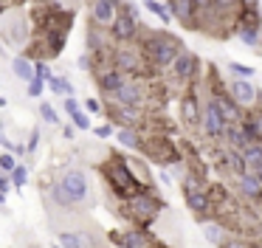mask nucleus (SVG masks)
I'll use <instances>...</instances> for the list:
<instances>
[{
    "label": "nucleus",
    "mask_w": 262,
    "mask_h": 248,
    "mask_svg": "<svg viewBox=\"0 0 262 248\" xmlns=\"http://www.w3.org/2000/svg\"><path fill=\"white\" fill-rule=\"evenodd\" d=\"M48 200L57 209H79L91 200V178L85 169H65L57 180L48 183Z\"/></svg>",
    "instance_id": "obj_1"
},
{
    "label": "nucleus",
    "mask_w": 262,
    "mask_h": 248,
    "mask_svg": "<svg viewBox=\"0 0 262 248\" xmlns=\"http://www.w3.org/2000/svg\"><path fill=\"white\" fill-rule=\"evenodd\" d=\"M102 175H104L107 186L113 189V195L119 197V200H130L133 195H138V192L152 189L147 180H138L136 169H133L130 163L124 161V155H119V152H113V155L102 163Z\"/></svg>",
    "instance_id": "obj_2"
},
{
    "label": "nucleus",
    "mask_w": 262,
    "mask_h": 248,
    "mask_svg": "<svg viewBox=\"0 0 262 248\" xmlns=\"http://www.w3.org/2000/svg\"><path fill=\"white\" fill-rule=\"evenodd\" d=\"M141 51H144V56H147L149 68L164 71V68H169L172 62H175V56L183 51V43L178 37H172V34H166V31H152V34H144Z\"/></svg>",
    "instance_id": "obj_3"
},
{
    "label": "nucleus",
    "mask_w": 262,
    "mask_h": 248,
    "mask_svg": "<svg viewBox=\"0 0 262 248\" xmlns=\"http://www.w3.org/2000/svg\"><path fill=\"white\" fill-rule=\"evenodd\" d=\"M124 209H127V214L133 217V223L149 229L152 220L158 217L161 209H164V197H155L152 189H149V192H138V195L130 197V200H124Z\"/></svg>",
    "instance_id": "obj_4"
},
{
    "label": "nucleus",
    "mask_w": 262,
    "mask_h": 248,
    "mask_svg": "<svg viewBox=\"0 0 262 248\" xmlns=\"http://www.w3.org/2000/svg\"><path fill=\"white\" fill-rule=\"evenodd\" d=\"M144 155L152 158L158 167H183V152L172 144L166 135H149L144 141Z\"/></svg>",
    "instance_id": "obj_5"
},
{
    "label": "nucleus",
    "mask_w": 262,
    "mask_h": 248,
    "mask_svg": "<svg viewBox=\"0 0 262 248\" xmlns=\"http://www.w3.org/2000/svg\"><path fill=\"white\" fill-rule=\"evenodd\" d=\"M138 31H141L138 9L133 3H121L119 17H116L113 26H110V37H113L116 43H133V39L138 37Z\"/></svg>",
    "instance_id": "obj_6"
},
{
    "label": "nucleus",
    "mask_w": 262,
    "mask_h": 248,
    "mask_svg": "<svg viewBox=\"0 0 262 248\" xmlns=\"http://www.w3.org/2000/svg\"><path fill=\"white\" fill-rule=\"evenodd\" d=\"M226 130H228V121L220 110V101H217L214 93H209L203 99V133H206V138L220 141V138H226Z\"/></svg>",
    "instance_id": "obj_7"
},
{
    "label": "nucleus",
    "mask_w": 262,
    "mask_h": 248,
    "mask_svg": "<svg viewBox=\"0 0 262 248\" xmlns=\"http://www.w3.org/2000/svg\"><path fill=\"white\" fill-rule=\"evenodd\" d=\"M183 197H186V206L203 220H209L211 214H214V209H217L209 186H183Z\"/></svg>",
    "instance_id": "obj_8"
},
{
    "label": "nucleus",
    "mask_w": 262,
    "mask_h": 248,
    "mask_svg": "<svg viewBox=\"0 0 262 248\" xmlns=\"http://www.w3.org/2000/svg\"><path fill=\"white\" fill-rule=\"evenodd\" d=\"M144 51L141 48H133V45H127V43H121L119 48H113V56H110V62H113L116 68H121V71L127 73V76H136V73H141V68H144Z\"/></svg>",
    "instance_id": "obj_9"
},
{
    "label": "nucleus",
    "mask_w": 262,
    "mask_h": 248,
    "mask_svg": "<svg viewBox=\"0 0 262 248\" xmlns=\"http://www.w3.org/2000/svg\"><path fill=\"white\" fill-rule=\"evenodd\" d=\"M127 73L121 71V68H116L113 62H107V65H99L96 68V85H99V90L104 93V99H110V96H116L121 88H124V82H127Z\"/></svg>",
    "instance_id": "obj_10"
},
{
    "label": "nucleus",
    "mask_w": 262,
    "mask_h": 248,
    "mask_svg": "<svg viewBox=\"0 0 262 248\" xmlns=\"http://www.w3.org/2000/svg\"><path fill=\"white\" fill-rule=\"evenodd\" d=\"M198 71H200V59L192 54V51H186V48H183L181 54L175 56V62L169 65L172 79H175V82H181V85L192 82V79L198 76Z\"/></svg>",
    "instance_id": "obj_11"
},
{
    "label": "nucleus",
    "mask_w": 262,
    "mask_h": 248,
    "mask_svg": "<svg viewBox=\"0 0 262 248\" xmlns=\"http://www.w3.org/2000/svg\"><path fill=\"white\" fill-rule=\"evenodd\" d=\"M3 34H6L9 45H17V48L29 45V39H31V23H29V17H26L23 11H20V14H14V17H9L6 26H3Z\"/></svg>",
    "instance_id": "obj_12"
},
{
    "label": "nucleus",
    "mask_w": 262,
    "mask_h": 248,
    "mask_svg": "<svg viewBox=\"0 0 262 248\" xmlns=\"http://www.w3.org/2000/svg\"><path fill=\"white\" fill-rule=\"evenodd\" d=\"M228 93H231L234 99L245 107V110H254V107L259 105V99H262L259 88H254L251 79H239V76H234L231 82H228Z\"/></svg>",
    "instance_id": "obj_13"
},
{
    "label": "nucleus",
    "mask_w": 262,
    "mask_h": 248,
    "mask_svg": "<svg viewBox=\"0 0 262 248\" xmlns=\"http://www.w3.org/2000/svg\"><path fill=\"white\" fill-rule=\"evenodd\" d=\"M144 96H147L144 85L133 76V79H127V82H124V88H121L119 93L110 96V101H116V105H121V107H141V110H144Z\"/></svg>",
    "instance_id": "obj_14"
},
{
    "label": "nucleus",
    "mask_w": 262,
    "mask_h": 248,
    "mask_svg": "<svg viewBox=\"0 0 262 248\" xmlns=\"http://www.w3.org/2000/svg\"><path fill=\"white\" fill-rule=\"evenodd\" d=\"M181 118L189 124V127L203 124V101H200V96H198L194 88H189L186 93L181 96Z\"/></svg>",
    "instance_id": "obj_15"
},
{
    "label": "nucleus",
    "mask_w": 262,
    "mask_h": 248,
    "mask_svg": "<svg viewBox=\"0 0 262 248\" xmlns=\"http://www.w3.org/2000/svg\"><path fill=\"white\" fill-rule=\"evenodd\" d=\"M88 3H91V20L104 26V28H110L113 20L119 17V9L124 0H88Z\"/></svg>",
    "instance_id": "obj_16"
},
{
    "label": "nucleus",
    "mask_w": 262,
    "mask_h": 248,
    "mask_svg": "<svg viewBox=\"0 0 262 248\" xmlns=\"http://www.w3.org/2000/svg\"><path fill=\"white\" fill-rule=\"evenodd\" d=\"M234 31H237L239 43H243L245 48H259V45H262V23H254V20H243V17H237V23H234Z\"/></svg>",
    "instance_id": "obj_17"
},
{
    "label": "nucleus",
    "mask_w": 262,
    "mask_h": 248,
    "mask_svg": "<svg viewBox=\"0 0 262 248\" xmlns=\"http://www.w3.org/2000/svg\"><path fill=\"white\" fill-rule=\"evenodd\" d=\"M220 167L226 169V172H231L234 178H239V175H245L251 169L248 161H245V152L237 150V147H228V144H226V150L220 152Z\"/></svg>",
    "instance_id": "obj_18"
},
{
    "label": "nucleus",
    "mask_w": 262,
    "mask_h": 248,
    "mask_svg": "<svg viewBox=\"0 0 262 248\" xmlns=\"http://www.w3.org/2000/svg\"><path fill=\"white\" fill-rule=\"evenodd\" d=\"M169 9L175 14V20H181L186 28H198L200 20V11L194 6V0H169Z\"/></svg>",
    "instance_id": "obj_19"
},
{
    "label": "nucleus",
    "mask_w": 262,
    "mask_h": 248,
    "mask_svg": "<svg viewBox=\"0 0 262 248\" xmlns=\"http://www.w3.org/2000/svg\"><path fill=\"white\" fill-rule=\"evenodd\" d=\"M214 96H217V101H220V110H223V116H226L228 124H239L245 118V113H248V110H245V107L239 105L228 90H220V93H214Z\"/></svg>",
    "instance_id": "obj_20"
},
{
    "label": "nucleus",
    "mask_w": 262,
    "mask_h": 248,
    "mask_svg": "<svg viewBox=\"0 0 262 248\" xmlns=\"http://www.w3.org/2000/svg\"><path fill=\"white\" fill-rule=\"evenodd\" d=\"M237 186H239V192H243L248 200L262 203V180H259V175H256L254 169H248L245 175H239V178H237Z\"/></svg>",
    "instance_id": "obj_21"
},
{
    "label": "nucleus",
    "mask_w": 262,
    "mask_h": 248,
    "mask_svg": "<svg viewBox=\"0 0 262 248\" xmlns=\"http://www.w3.org/2000/svg\"><path fill=\"white\" fill-rule=\"evenodd\" d=\"M57 240L65 248H96V237L88 231H59Z\"/></svg>",
    "instance_id": "obj_22"
},
{
    "label": "nucleus",
    "mask_w": 262,
    "mask_h": 248,
    "mask_svg": "<svg viewBox=\"0 0 262 248\" xmlns=\"http://www.w3.org/2000/svg\"><path fill=\"white\" fill-rule=\"evenodd\" d=\"M65 113H68L71 121H74L79 130H91V116L85 113V105H79L74 96H68V99H65Z\"/></svg>",
    "instance_id": "obj_23"
},
{
    "label": "nucleus",
    "mask_w": 262,
    "mask_h": 248,
    "mask_svg": "<svg viewBox=\"0 0 262 248\" xmlns=\"http://www.w3.org/2000/svg\"><path fill=\"white\" fill-rule=\"evenodd\" d=\"M116 141L124 150H144V138L138 133V127H116Z\"/></svg>",
    "instance_id": "obj_24"
},
{
    "label": "nucleus",
    "mask_w": 262,
    "mask_h": 248,
    "mask_svg": "<svg viewBox=\"0 0 262 248\" xmlns=\"http://www.w3.org/2000/svg\"><path fill=\"white\" fill-rule=\"evenodd\" d=\"M12 73L20 79V82L29 85L31 79L37 76V68H34V62H31L26 54H20V56H14V59H12Z\"/></svg>",
    "instance_id": "obj_25"
},
{
    "label": "nucleus",
    "mask_w": 262,
    "mask_h": 248,
    "mask_svg": "<svg viewBox=\"0 0 262 248\" xmlns=\"http://www.w3.org/2000/svg\"><path fill=\"white\" fill-rule=\"evenodd\" d=\"M200 229H203V237H206V240H209L211 245H217V248H220L223 242L228 240L226 225H223V223H217V220H206V223L200 225Z\"/></svg>",
    "instance_id": "obj_26"
},
{
    "label": "nucleus",
    "mask_w": 262,
    "mask_h": 248,
    "mask_svg": "<svg viewBox=\"0 0 262 248\" xmlns=\"http://www.w3.org/2000/svg\"><path fill=\"white\" fill-rule=\"evenodd\" d=\"M144 9L149 11V14H155L164 26H169L172 20H175V14H172V9H169V3L166 0H144Z\"/></svg>",
    "instance_id": "obj_27"
},
{
    "label": "nucleus",
    "mask_w": 262,
    "mask_h": 248,
    "mask_svg": "<svg viewBox=\"0 0 262 248\" xmlns=\"http://www.w3.org/2000/svg\"><path fill=\"white\" fill-rule=\"evenodd\" d=\"M226 144H228V147H237V150H245V147L251 144V138H248V133L243 130V124H228V130H226Z\"/></svg>",
    "instance_id": "obj_28"
},
{
    "label": "nucleus",
    "mask_w": 262,
    "mask_h": 248,
    "mask_svg": "<svg viewBox=\"0 0 262 248\" xmlns=\"http://www.w3.org/2000/svg\"><path fill=\"white\" fill-rule=\"evenodd\" d=\"M48 88H51V93L62 96V99L74 96V85H71V79H65V76H54L51 82H48Z\"/></svg>",
    "instance_id": "obj_29"
},
{
    "label": "nucleus",
    "mask_w": 262,
    "mask_h": 248,
    "mask_svg": "<svg viewBox=\"0 0 262 248\" xmlns=\"http://www.w3.org/2000/svg\"><path fill=\"white\" fill-rule=\"evenodd\" d=\"M243 152H245V161H248L251 169L262 167V141H251V144L245 147Z\"/></svg>",
    "instance_id": "obj_30"
},
{
    "label": "nucleus",
    "mask_w": 262,
    "mask_h": 248,
    "mask_svg": "<svg viewBox=\"0 0 262 248\" xmlns=\"http://www.w3.org/2000/svg\"><path fill=\"white\" fill-rule=\"evenodd\" d=\"M20 163H17V152H12V150H6L3 152V155H0V169H3V172L6 175H12L14 169H17Z\"/></svg>",
    "instance_id": "obj_31"
},
{
    "label": "nucleus",
    "mask_w": 262,
    "mask_h": 248,
    "mask_svg": "<svg viewBox=\"0 0 262 248\" xmlns=\"http://www.w3.org/2000/svg\"><path fill=\"white\" fill-rule=\"evenodd\" d=\"M85 110L91 113V116H104L107 105H104L102 99H96V96H88V99H85Z\"/></svg>",
    "instance_id": "obj_32"
},
{
    "label": "nucleus",
    "mask_w": 262,
    "mask_h": 248,
    "mask_svg": "<svg viewBox=\"0 0 262 248\" xmlns=\"http://www.w3.org/2000/svg\"><path fill=\"white\" fill-rule=\"evenodd\" d=\"M228 71H231L234 76H239V79H251V76H254V68L243 65V62H228Z\"/></svg>",
    "instance_id": "obj_33"
},
{
    "label": "nucleus",
    "mask_w": 262,
    "mask_h": 248,
    "mask_svg": "<svg viewBox=\"0 0 262 248\" xmlns=\"http://www.w3.org/2000/svg\"><path fill=\"white\" fill-rule=\"evenodd\" d=\"M42 90H46V79H40V76H34L29 85H26V93H29L31 99H40Z\"/></svg>",
    "instance_id": "obj_34"
},
{
    "label": "nucleus",
    "mask_w": 262,
    "mask_h": 248,
    "mask_svg": "<svg viewBox=\"0 0 262 248\" xmlns=\"http://www.w3.org/2000/svg\"><path fill=\"white\" fill-rule=\"evenodd\" d=\"M40 118L46 124H59V116H57V110H54L51 105H48V101H42L40 105Z\"/></svg>",
    "instance_id": "obj_35"
},
{
    "label": "nucleus",
    "mask_w": 262,
    "mask_h": 248,
    "mask_svg": "<svg viewBox=\"0 0 262 248\" xmlns=\"http://www.w3.org/2000/svg\"><path fill=\"white\" fill-rule=\"evenodd\" d=\"M12 180H14V186H20V189H23V186L29 183V167H23V163H20V167L12 172Z\"/></svg>",
    "instance_id": "obj_36"
},
{
    "label": "nucleus",
    "mask_w": 262,
    "mask_h": 248,
    "mask_svg": "<svg viewBox=\"0 0 262 248\" xmlns=\"http://www.w3.org/2000/svg\"><path fill=\"white\" fill-rule=\"evenodd\" d=\"M34 68H37V76H40V79H46V82H51V79H54L51 68H48V59H34Z\"/></svg>",
    "instance_id": "obj_37"
},
{
    "label": "nucleus",
    "mask_w": 262,
    "mask_h": 248,
    "mask_svg": "<svg viewBox=\"0 0 262 248\" xmlns=\"http://www.w3.org/2000/svg\"><path fill=\"white\" fill-rule=\"evenodd\" d=\"M93 133H96L99 138H110V135H116V133H113V121H110V124H99Z\"/></svg>",
    "instance_id": "obj_38"
},
{
    "label": "nucleus",
    "mask_w": 262,
    "mask_h": 248,
    "mask_svg": "<svg viewBox=\"0 0 262 248\" xmlns=\"http://www.w3.org/2000/svg\"><path fill=\"white\" fill-rule=\"evenodd\" d=\"M26 147H29V152H34L37 147H40V130H31V133H29V144H26Z\"/></svg>",
    "instance_id": "obj_39"
},
{
    "label": "nucleus",
    "mask_w": 262,
    "mask_h": 248,
    "mask_svg": "<svg viewBox=\"0 0 262 248\" xmlns=\"http://www.w3.org/2000/svg\"><path fill=\"white\" fill-rule=\"evenodd\" d=\"M220 248H248V242H245V240H237V237H228V240L223 242Z\"/></svg>",
    "instance_id": "obj_40"
},
{
    "label": "nucleus",
    "mask_w": 262,
    "mask_h": 248,
    "mask_svg": "<svg viewBox=\"0 0 262 248\" xmlns=\"http://www.w3.org/2000/svg\"><path fill=\"white\" fill-rule=\"evenodd\" d=\"M12 183H14V180H12V175H6V172H3V178H0V195H9Z\"/></svg>",
    "instance_id": "obj_41"
},
{
    "label": "nucleus",
    "mask_w": 262,
    "mask_h": 248,
    "mask_svg": "<svg viewBox=\"0 0 262 248\" xmlns=\"http://www.w3.org/2000/svg\"><path fill=\"white\" fill-rule=\"evenodd\" d=\"M158 180H161L164 186H172V183H175V180H172V175L166 172V167H158Z\"/></svg>",
    "instance_id": "obj_42"
},
{
    "label": "nucleus",
    "mask_w": 262,
    "mask_h": 248,
    "mask_svg": "<svg viewBox=\"0 0 262 248\" xmlns=\"http://www.w3.org/2000/svg\"><path fill=\"white\" fill-rule=\"evenodd\" d=\"M76 130H79V127H76V124L71 121V124H65V127H62V135H65L68 141H74V138H76Z\"/></svg>",
    "instance_id": "obj_43"
},
{
    "label": "nucleus",
    "mask_w": 262,
    "mask_h": 248,
    "mask_svg": "<svg viewBox=\"0 0 262 248\" xmlns=\"http://www.w3.org/2000/svg\"><path fill=\"white\" fill-rule=\"evenodd\" d=\"M243 6H259V0H239Z\"/></svg>",
    "instance_id": "obj_44"
},
{
    "label": "nucleus",
    "mask_w": 262,
    "mask_h": 248,
    "mask_svg": "<svg viewBox=\"0 0 262 248\" xmlns=\"http://www.w3.org/2000/svg\"><path fill=\"white\" fill-rule=\"evenodd\" d=\"M248 248H262V245H259V242H248Z\"/></svg>",
    "instance_id": "obj_45"
},
{
    "label": "nucleus",
    "mask_w": 262,
    "mask_h": 248,
    "mask_svg": "<svg viewBox=\"0 0 262 248\" xmlns=\"http://www.w3.org/2000/svg\"><path fill=\"white\" fill-rule=\"evenodd\" d=\"M166 3H169V0H166Z\"/></svg>",
    "instance_id": "obj_46"
}]
</instances>
